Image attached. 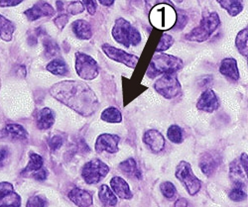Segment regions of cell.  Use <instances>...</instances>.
<instances>
[{
    "mask_svg": "<svg viewBox=\"0 0 248 207\" xmlns=\"http://www.w3.org/2000/svg\"><path fill=\"white\" fill-rule=\"evenodd\" d=\"M76 71L80 78L92 80L98 75L99 67L93 57L84 53H77Z\"/></svg>",
    "mask_w": 248,
    "mask_h": 207,
    "instance_id": "ba28073f",
    "label": "cell"
},
{
    "mask_svg": "<svg viewBox=\"0 0 248 207\" xmlns=\"http://www.w3.org/2000/svg\"><path fill=\"white\" fill-rule=\"evenodd\" d=\"M120 138L117 135L113 134H101L97 137L95 142V152L101 154L103 152H108L109 154H115L118 152V144Z\"/></svg>",
    "mask_w": 248,
    "mask_h": 207,
    "instance_id": "8fae6325",
    "label": "cell"
},
{
    "mask_svg": "<svg viewBox=\"0 0 248 207\" xmlns=\"http://www.w3.org/2000/svg\"><path fill=\"white\" fill-rule=\"evenodd\" d=\"M235 45H236L238 52L242 56L247 58V53H248V31H247V28L241 30L237 34L236 40H235Z\"/></svg>",
    "mask_w": 248,
    "mask_h": 207,
    "instance_id": "4316f807",
    "label": "cell"
},
{
    "mask_svg": "<svg viewBox=\"0 0 248 207\" xmlns=\"http://www.w3.org/2000/svg\"><path fill=\"white\" fill-rule=\"evenodd\" d=\"M174 44V39L172 36L168 35V34H163L161 36V39H160V42L156 48V52L157 53H161V52H164L168 50L169 48H171Z\"/></svg>",
    "mask_w": 248,
    "mask_h": 207,
    "instance_id": "1f68e13d",
    "label": "cell"
},
{
    "mask_svg": "<svg viewBox=\"0 0 248 207\" xmlns=\"http://www.w3.org/2000/svg\"><path fill=\"white\" fill-rule=\"evenodd\" d=\"M23 0H0V6L1 7H12L20 4Z\"/></svg>",
    "mask_w": 248,
    "mask_h": 207,
    "instance_id": "7bdbcfd3",
    "label": "cell"
},
{
    "mask_svg": "<svg viewBox=\"0 0 248 207\" xmlns=\"http://www.w3.org/2000/svg\"><path fill=\"white\" fill-rule=\"evenodd\" d=\"M184 64L180 58L167 54H155L150 61L147 75L151 78L164 74H175L182 70Z\"/></svg>",
    "mask_w": 248,
    "mask_h": 207,
    "instance_id": "7a4b0ae2",
    "label": "cell"
},
{
    "mask_svg": "<svg viewBox=\"0 0 248 207\" xmlns=\"http://www.w3.org/2000/svg\"><path fill=\"white\" fill-rule=\"evenodd\" d=\"M84 2V5L86 6L88 12L91 15L95 14L96 12V0H82Z\"/></svg>",
    "mask_w": 248,
    "mask_h": 207,
    "instance_id": "ab89813d",
    "label": "cell"
},
{
    "mask_svg": "<svg viewBox=\"0 0 248 207\" xmlns=\"http://www.w3.org/2000/svg\"><path fill=\"white\" fill-rule=\"evenodd\" d=\"M145 4H146V7H147L148 10L152 9L154 6L159 5V4L173 5V3L170 1V0H145Z\"/></svg>",
    "mask_w": 248,
    "mask_h": 207,
    "instance_id": "f35d334b",
    "label": "cell"
},
{
    "mask_svg": "<svg viewBox=\"0 0 248 207\" xmlns=\"http://www.w3.org/2000/svg\"><path fill=\"white\" fill-rule=\"evenodd\" d=\"M53 97L82 116H91L99 107V101L93 90L85 82L65 80L52 87Z\"/></svg>",
    "mask_w": 248,
    "mask_h": 207,
    "instance_id": "6da1fadb",
    "label": "cell"
},
{
    "mask_svg": "<svg viewBox=\"0 0 248 207\" xmlns=\"http://www.w3.org/2000/svg\"><path fill=\"white\" fill-rule=\"evenodd\" d=\"M69 198L78 207H90L93 204L92 194L84 190L74 189L69 193Z\"/></svg>",
    "mask_w": 248,
    "mask_h": 207,
    "instance_id": "ac0fdd59",
    "label": "cell"
},
{
    "mask_svg": "<svg viewBox=\"0 0 248 207\" xmlns=\"http://www.w3.org/2000/svg\"><path fill=\"white\" fill-rule=\"evenodd\" d=\"M21 197L15 192L10 182H0V207H20Z\"/></svg>",
    "mask_w": 248,
    "mask_h": 207,
    "instance_id": "30bf717a",
    "label": "cell"
},
{
    "mask_svg": "<svg viewBox=\"0 0 248 207\" xmlns=\"http://www.w3.org/2000/svg\"><path fill=\"white\" fill-rule=\"evenodd\" d=\"M98 197L100 201L107 206H114L117 204V196L109 189L107 184H102L98 192Z\"/></svg>",
    "mask_w": 248,
    "mask_h": 207,
    "instance_id": "cb8c5ba5",
    "label": "cell"
},
{
    "mask_svg": "<svg viewBox=\"0 0 248 207\" xmlns=\"http://www.w3.org/2000/svg\"><path fill=\"white\" fill-rule=\"evenodd\" d=\"M143 141L153 153H160L165 148V138L157 130H149L143 136Z\"/></svg>",
    "mask_w": 248,
    "mask_h": 207,
    "instance_id": "5bb4252c",
    "label": "cell"
},
{
    "mask_svg": "<svg viewBox=\"0 0 248 207\" xmlns=\"http://www.w3.org/2000/svg\"><path fill=\"white\" fill-rule=\"evenodd\" d=\"M15 32V25L10 20L6 19L4 16L0 15V38L9 42L12 40L13 34Z\"/></svg>",
    "mask_w": 248,
    "mask_h": 207,
    "instance_id": "603a6c76",
    "label": "cell"
},
{
    "mask_svg": "<svg viewBox=\"0 0 248 207\" xmlns=\"http://www.w3.org/2000/svg\"><path fill=\"white\" fill-rule=\"evenodd\" d=\"M9 151L5 147H0V168L4 167V164L8 159Z\"/></svg>",
    "mask_w": 248,
    "mask_h": 207,
    "instance_id": "60d3db41",
    "label": "cell"
},
{
    "mask_svg": "<svg viewBox=\"0 0 248 207\" xmlns=\"http://www.w3.org/2000/svg\"><path fill=\"white\" fill-rule=\"evenodd\" d=\"M69 19H70V18H69V15H67V14H62V15L58 16V17L54 20V22H55L56 26H57L60 30H62V29H64V27L68 24Z\"/></svg>",
    "mask_w": 248,
    "mask_h": 207,
    "instance_id": "74e56055",
    "label": "cell"
},
{
    "mask_svg": "<svg viewBox=\"0 0 248 207\" xmlns=\"http://www.w3.org/2000/svg\"><path fill=\"white\" fill-rule=\"evenodd\" d=\"M197 108L199 110L213 113L219 108V101L213 89L204 90L197 102Z\"/></svg>",
    "mask_w": 248,
    "mask_h": 207,
    "instance_id": "7c38bea8",
    "label": "cell"
},
{
    "mask_svg": "<svg viewBox=\"0 0 248 207\" xmlns=\"http://www.w3.org/2000/svg\"><path fill=\"white\" fill-rule=\"evenodd\" d=\"M167 137L168 139L175 144H181L184 140L183 130L178 125H172L169 127L167 131Z\"/></svg>",
    "mask_w": 248,
    "mask_h": 207,
    "instance_id": "4dcf8cb0",
    "label": "cell"
},
{
    "mask_svg": "<svg viewBox=\"0 0 248 207\" xmlns=\"http://www.w3.org/2000/svg\"><path fill=\"white\" fill-rule=\"evenodd\" d=\"M33 177L37 180H44L48 177V171L44 168H41L40 170L33 173Z\"/></svg>",
    "mask_w": 248,
    "mask_h": 207,
    "instance_id": "b9f144b4",
    "label": "cell"
},
{
    "mask_svg": "<svg viewBox=\"0 0 248 207\" xmlns=\"http://www.w3.org/2000/svg\"><path fill=\"white\" fill-rule=\"evenodd\" d=\"M109 167L98 159L88 162L81 170V177L88 184H96L109 173Z\"/></svg>",
    "mask_w": 248,
    "mask_h": 207,
    "instance_id": "52a82bcc",
    "label": "cell"
},
{
    "mask_svg": "<svg viewBox=\"0 0 248 207\" xmlns=\"http://www.w3.org/2000/svg\"><path fill=\"white\" fill-rule=\"evenodd\" d=\"M112 36L117 43L129 48L137 46L141 42V34L127 20L119 18L112 28Z\"/></svg>",
    "mask_w": 248,
    "mask_h": 207,
    "instance_id": "3957f363",
    "label": "cell"
},
{
    "mask_svg": "<svg viewBox=\"0 0 248 207\" xmlns=\"http://www.w3.org/2000/svg\"><path fill=\"white\" fill-rule=\"evenodd\" d=\"M63 142H64V140L61 136H53L48 141V145L52 151H57L58 149H60L62 147Z\"/></svg>",
    "mask_w": 248,
    "mask_h": 207,
    "instance_id": "d590c367",
    "label": "cell"
},
{
    "mask_svg": "<svg viewBox=\"0 0 248 207\" xmlns=\"http://www.w3.org/2000/svg\"><path fill=\"white\" fill-rule=\"evenodd\" d=\"M26 207H47V200L40 195H34L27 201Z\"/></svg>",
    "mask_w": 248,
    "mask_h": 207,
    "instance_id": "836d02e7",
    "label": "cell"
},
{
    "mask_svg": "<svg viewBox=\"0 0 248 207\" xmlns=\"http://www.w3.org/2000/svg\"><path fill=\"white\" fill-rule=\"evenodd\" d=\"M100 118L108 123H120L122 121L121 112L115 107H108L103 110Z\"/></svg>",
    "mask_w": 248,
    "mask_h": 207,
    "instance_id": "f1b7e54d",
    "label": "cell"
},
{
    "mask_svg": "<svg viewBox=\"0 0 248 207\" xmlns=\"http://www.w3.org/2000/svg\"><path fill=\"white\" fill-rule=\"evenodd\" d=\"M217 1L231 16L238 15L244 7L243 0H217Z\"/></svg>",
    "mask_w": 248,
    "mask_h": 207,
    "instance_id": "7402d4cb",
    "label": "cell"
},
{
    "mask_svg": "<svg viewBox=\"0 0 248 207\" xmlns=\"http://www.w3.org/2000/svg\"><path fill=\"white\" fill-rule=\"evenodd\" d=\"M220 24V19L217 13L213 12L209 15L204 16L200 25L193 29L189 34L186 35V39L193 42H204V41L209 40L214 32L217 29Z\"/></svg>",
    "mask_w": 248,
    "mask_h": 207,
    "instance_id": "277c9868",
    "label": "cell"
},
{
    "mask_svg": "<svg viewBox=\"0 0 248 207\" xmlns=\"http://www.w3.org/2000/svg\"><path fill=\"white\" fill-rule=\"evenodd\" d=\"M29 158H30V161H29L28 164L26 165L24 171L22 172V174L34 173V172L40 170L41 168H43V163H44L43 158L40 155L35 154V153H30Z\"/></svg>",
    "mask_w": 248,
    "mask_h": 207,
    "instance_id": "83f0119b",
    "label": "cell"
},
{
    "mask_svg": "<svg viewBox=\"0 0 248 207\" xmlns=\"http://www.w3.org/2000/svg\"><path fill=\"white\" fill-rule=\"evenodd\" d=\"M84 10H85V6L82 5V3H80L79 1H74L70 3L68 6V12L72 15L79 14L81 12H84Z\"/></svg>",
    "mask_w": 248,
    "mask_h": 207,
    "instance_id": "8d00e7d4",
    "label": "cell"
},
{
    "mask_svg": "<svg viewBox=\"0 0 248 207\" xmlns=\"http://www.w3.org/2000/svg\"><path fill=\"white\" fill-rule=\"evenodd\" d=\"M177 1H178V2H181V1H183V0H177Z\"/></svg>",
    "mask_w": 248,
    "mask_h": 207,
    "instance_id": "c3c4849f",
    "label": "cell"
},
{
    "mask_svg": "<svg viewBox=\"0 0 248 207\" xmlns=\"http://www.w3.org/2000/svg\"><path fill=\"white\" fill-rule=\"evenodd\" d=\"M98 1L103 6H110L113 4L114 0H98Z\"/></svg>",
    "mask_w": 248,
    "mask_h": 207,
    "instance_id": "7dc6e473",
    "label": "cell"
},
{
    "mask_svg": "<svg viewBox=\"0 0 248 207\" xmlns=\"http://www.w3.org/2000/svg\"><path fill=\"white\" fill-rule=\"evenodd\" d=\"M219 160L215 154L205 153L202 154L200 159V168L205 176H212L218 168Z\"/></svg>",
    "mask_w": 248,
    "mask_h": 207,
    "instance_id": "9a60e30c",
    "label": "cell"
},
{
    "mask_svg": "<svg viewBox=\"0 0 248 207\" xmlns=\"http://www.w3.org/2000/svg\"><path fill=\"white\" fill-rule=\"evenodd\" d=\"M219 73L234 81L239 79V72L237 68V61L232 58L223 59L220 63Z\"/></svg>",
    "mask_w": 248,
    "mask_h": 207,
    "instance_id": "e0dca14e",
    "label": "cell"
},
{
    "mask_svg": "<svg viewBox=\"0 0 248 207\" xmlns=\"http://www.w3.org/2000/svg\"><path fill=\"white\" fill-rule=\"evenodd\" d=\"M55 123V113L52 109L45 107L41 109L37 115V127L40 130H48Z\"/></svg>",
    "mask_w": 248,
    "mask_h": 207,
    "instance_id": "d6986e66",
    "label": "cell"
},
{
    "mask_svg": "<svg viewBox=\"0 0 248 207\" xmlns=\"http://www.w3.org/2000/svg\"><path fill=\"white\" fill-rule=\"evenodd\" d=\"M231 177L234 181L236 188H243L244 179L246 180L247 173L244 172L243 168L240 167V163L233 161L231 163Z\"/></svg>",
    "mask_w": 248,
    "mask_h": 207,
    "instance_id": "44dd1931",
    "label": "cell"
},
{
    "mask_svg": "<svg viewBox=\"0 0 248 207\" xmlns=\"http://www.w3.org/2000/svg\"><path fill=\"white\" fill-rule=\"evenodd\" d=\"M240 164H241V167L243 168L244 172L247 173V169H248V167H247V154L243 153L241 155V157H240Z\"/></svg>",
    "mask_w": 248,
    "mask_h": 207,
    "instance_id": "f6af8a7d",
    "label": "cell"
},
{
    "mask_svg": "<svg viewBox=\"0 0 248 207\" xmlns=\"http://www.w3.org/2000/svg\"><path fill=\"white\" fill-rule=\"evenodd\" d=\"M24 14L30 21H35V20L41 17L53 16L55 14V9L49 3L40 0L33 7L26 10Z\"/></svg>",
    "mask_w": 248,
    "mask_h": 207,
    "instance_id": "4fadbf2b",
    "label": "cell"
},
{
    "mask_svg": "<svg viewBox=\"0 0 248 207\" xmlns=\"http://www.w3.org/2000/svg\"><path fill=\"white\" fill-rule=\"evenodd\" d=\"M175 207H188V201L185 198H180L176 201Z\"/></svg>",
    "mask_w": 248,
    "mask_h": 207,
    "instance_id": "bcb514c9",
    "label": "cell"
},
{
    "mask_svg": "<svg viewBox=\"0 0 248 207\" xmlns=\"http://www.w3.org/2000/svg\"><path fill=\"white\" fill-rule=\"evenodd\" d=\"M5 133L15 140H25L28 138L27 131L19 124H7L5 127Z\"/></svg>",
    "mask_w": 248,
    "mask_h": 207,
    "instance_id": "d4e9b609",
    "label": "cell"
},
{
    "mask_svg": "<svg viewBox=\"0 0 248 207\" xmlns=\"http://www.w3.org/2000/svg\"><path fill=\"white\" fill-rule=\"evenodd\" d=\"M110 186L114 192V194L121 199H131L133 197V193L130 191L128 183L120 177H114L110 180Z\"/></svg>",
    "mask_w": 248,
    "mask_h": 207,
    "instance_id": "2e32d148",
    "label": "cell"
},
{
    "mask_svg": "<svg viewBox=\"0 0 248 207\" xmlns=\"http://www.w3.org/2000/svg\"><path fill=\"white\" fill-rule=\"evenodd\" d=\"M46 49H47V52H48L49 56L56 55L57 52H58V47H57V45L54 44L53 42H51V43H46Z\"/></svg>",
    "mask_w": 248,
    "mask_h": 207,
    "instance_id": "ee69618b",
    "label": "cell"
},
{
    "mask_svg": "<svg viewBox=\"0 0 248 207\" xmlns=\"http://www.w3.org/2000/svg\"><path fill=\"white\" fill-rule=\"evenodd\" d=\"M176 177L184 184L190 195H196L202 186L201 180L194 175L191 164L182 161L176 169Z\"/></svg>",
    "mask_w": 248,
    "mask_h": 207,
    "instance_id": "5b68a950",
    "label": "cell"
},
{
    "mask_svg": "<svg viewBox=\"0 0 248 207\" xmlns=\"http://www.w3.org/2000/svg\"><path fill=\"white\" fill-rule=\"evenodd\" d=\"M160 190L163 195L167 198H173L177 192L175 185L170 181H165L160 185Z\"/></svg>",
    "mask_w": 248,
    "mask_h": 207,
    "instance_id": "d6a6232c",
    "label": "cell"
},
{
    "mask_svg": "<svg viewBox=\"0 0 248 207\" xmlns=\"http://www.w3.org/2000/svg\"><path fill=\"white\" fill-rule=\"evenodd\" d=\"M155 90L167 99L178 96L182 91V86L176 74H164L154 85Z\"/></svg>",
    "mask_w": 248,
    "mask_h": 207,
    "instance_id": "8992f818",
    "label": "cell"
},
{
    "mask_svg": "<svg viewBox=\"0 0 248 207\" xmlns=\"http://www.w3.org/2000/svg\"><path fill=\"white\" fill-rule=\"evenodd\" d=\"M46 69L55 75H66L69 72L67 64L61 59H55L52 61H50Z\"/></svg>",
    "mask_w": 248,
    "mask_h": 207,
    "instance_id": "484cf974",
    "label": "cell"
},
{
    "mask_svg": "<svg viewBox=\"0 0 248 207\" xmlns=\"http://www.w3.org/2000/svg\"><path fill=\"white\" fill-rule=\"evenodd\" d=\"M101 49H102L103 53H105L112 60L118 61V63L125 65L126 67H128L130 69H135V67L137 66L139 58L135 55L128 54L125 51H122V50L112 47L108 44L102 45Z\"/></svg>",
    "mask_w": 248,
    "mask_h": 207,
    "instance_id": "9c48e42d",
    "label": "cell"
},
{
    "mask_svg": "<svg viewBox=\"0 0 248 207\" xmlns=\"http://www.w3.org/2000/svg\"><path fill=\"white\" fill-rule=\"evenodd\" d=\"M118 168L121 172H123L124 174H127V175H136L138 178H140V175L139 172L137 170V163L135 162L134 159L130 158L127 159L126 161L122 162L121 163H119Z\"/></svg>",
    "mask_w": 248,
    "mask_h": 207,
    "instance_id": "f546056e",
    "label": "cell"
},
{
    "mask_svg": "<svg viewBox=\"0 0 248 207\" xmlns=\"http://www.w3.org/2000/svg\"><path fill=\"white\" fill-rule=\"evenodd\" d=\"M230 198L233 201H242L246 198V192L241 188H235L230 192Z\"/></svg>",
    "mask_w": 248,
    "mask_h": 207,
    "instance_id": "e575fe53",
    "label": "cell"
},
{
    "mask_svg": "<svg viewBox=\"0 0 248 207\" xmlns=\"http://www.w3.org/2000/svg\"><path fill=\"white\" fill-rule=\"evenodd\" d=\"M72 30L80 40H90L93 37L92 27L86 20H77L72 24Z\"/></svg>",
    "mask_w": 248,
    "mask_h": 207,
    "instance_id": "ffe728a7",
    "label": "cell"
}]
</instances>
